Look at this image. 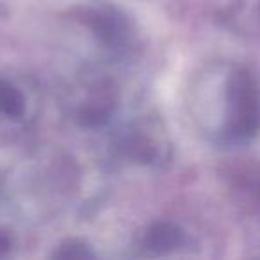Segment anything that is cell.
I'll use <instances>...</instances> for the list:
<instances>
[{
  "label": "cell",
  "mask_w": 260,
  "mask_h": 260,
  "mask_svg": "<svg viewBox=\"0 0 260 260\" xmlns=\"http://www.w3.org/2000/svg\"><path fill=\"white\" fill-rule=\"evenodd\" d=\"M228 141L246 143L260 134V77L237 66L224 80V126Z\"/></svg>",
  "instance_id": "1"
}]
</instances>
